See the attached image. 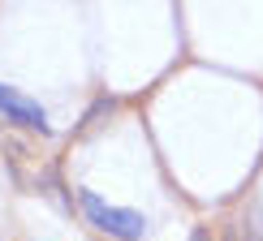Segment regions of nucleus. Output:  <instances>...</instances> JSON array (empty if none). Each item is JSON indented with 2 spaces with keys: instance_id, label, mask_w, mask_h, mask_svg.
<instances>
[{
  "instance_id": "nucleus-2",
  "label": "nucleus",
  "mask_w": 263,
  "mask_h": 241,
  "mask_svg": "<svg viewBox=\"0 0 263 241\" xmlns=\"http://www.w3.org/2000/svg\"><path fill=\"white\" fill-rule=\"evenodd\" d=\"M0 112H5L9 120H17V125H26V129L48 134V116H43V108L35 99H26L22 91H13V86H5V82H0Z\"/></svg>"
},
{
  "instance_id": "nucleus-3",
  "label": "nucleus",
  "mask_w": 263,
  "mask_h": 241,
  "mask_svg": "<svg viewBox=\"0 0 263 241\" xmlns=\"http://www.w3.org/2000/svg\"><path fill=\"white\" fill-rule=\"evenodd\" d=\"M190 241H207V237H203V233H199V237H190Z\"/></svg>"
},
{
  "instance_id": "nucleus-1",
  "label": "nucleus",
  "mask_w": 263,
  "mask_h": 241,
  "mask_svg": "<svg viewBox=\"0 0 263 241\" xmlns=\"http://www.w3.org/2000/svg\"><path fill=\"white\" fill-rule=\"evenodd\" d=\"M78 203H82L86 220H91L95 228H104L108 237L138 241L142 233H147V220H142L138 211H125V207H108V203L100 198V194H91V190H82V194H78Z\"/></svg>"
},
{
  "instance_id": "nucleus-4",
  "label": "nucleus",
  "mask_w": 263,
  "mask_h": 241,
  "mask_svg": "<svg viewBox=\"0 0 263 241\" xmlns=\"http://www.w3.org/2000/svg\"><path fill=\"white\" fill-rule=\"evenodd\" d=\"M229 241H237V237H229Z\"/></svg>"
}]
</instances>
